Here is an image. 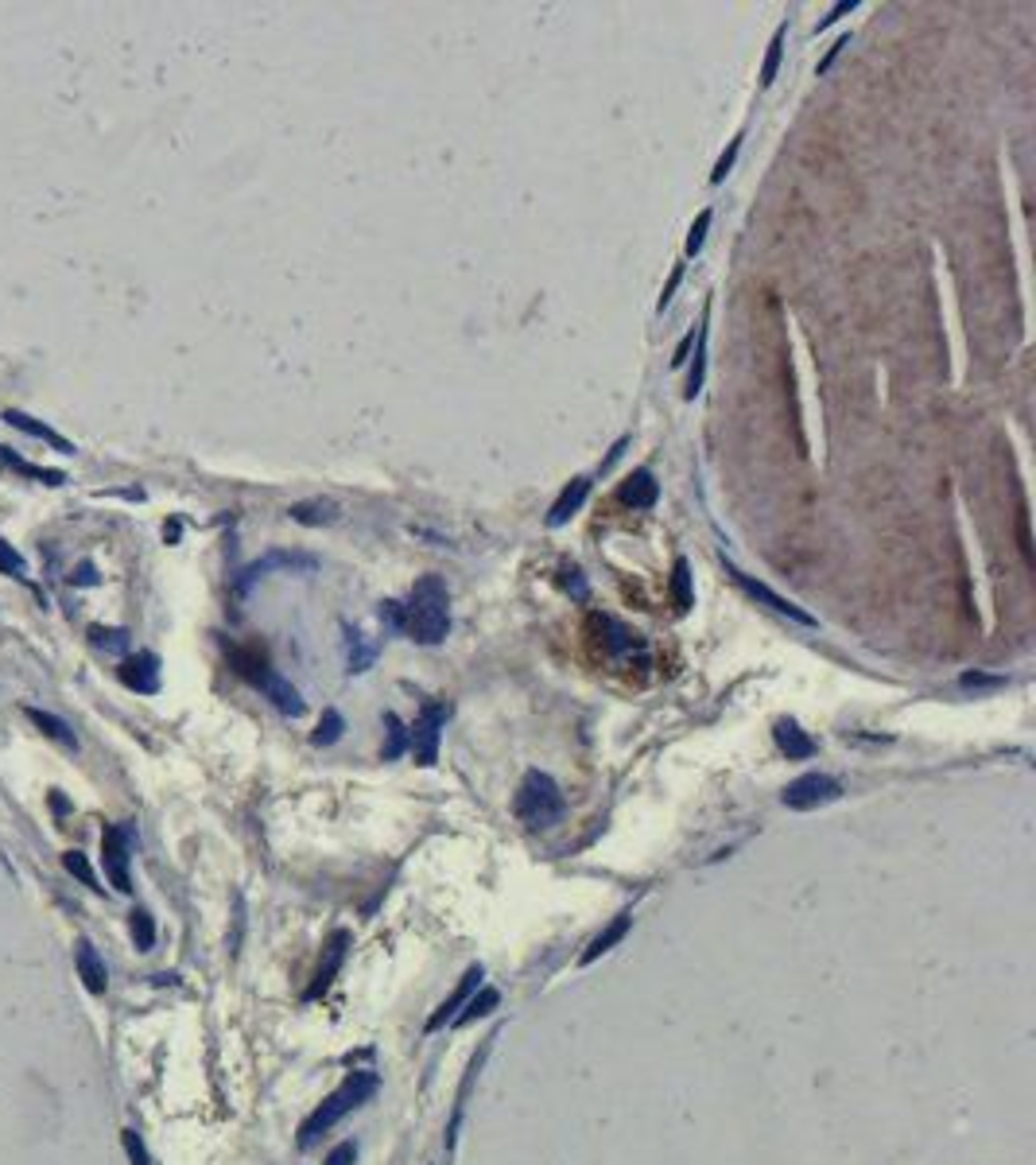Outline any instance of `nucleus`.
<instances>
[{
    "label": "nucleus",
    "mask_w": 1036,
    "mask_h": 1165,
    "mask_svg": "<svg viewBox=\"0 0 1036 1165\" xmlns=\"http://www.w3.org/2000/svg\"><path fill=\"white\" fill-rule=\"evenodd\" d=\"M385 727H388V742H385V758L392 762V758H400V753L408 750V727H404V723H400V719H397V715H392V711L385 715Z\"/></svg>",
    "instance_id": "obj_28"
},
{
    "label": "nucleus",
    "mask_w": 1036,
    "mask_h": 1165,
    "mask_svg": "<svg viewBox=\"0 0 1036 1165\" xmlns=\"http://www.w3.org/2000/svg\"><path fill=\"white\" fill-rule=\"evenodd\" d=\"M5 420L12 423V428H20V432H27V435H36V439H43V443H51V447H59V451H74V443L67 439V435H59L51 423H43V420H36V416H27V412H20V408H5Z\"/></svg>",
    "instance_id": "obj_18"
},
{
    "label": "nucleus",
    "mask_w": 1036,
    "mask_h": 1165,
    "mask_svg": "<svg viewBox=\"0 0 1036 1165\" xmlns=\"http://www.w3.org/2000/svg\"><path fill=\"white\" fill-rule=\"evenodd\" d=\"M404 606V630L412 642L420 645H439L447 642L451 633V595H447V583L427 576L412 587V599L400 602Z\"/></svg>",
    "instance_id": "obj_1"
},
{
    "label": "nucleus",
    "mask_w": 1036,
    "mask_h": 1165,
    "mask_svg": "<svg viewBox=\"0 0 1036 1165\" xmlns=\"http://www.w3.org/2000/svg\"><path fill=\"white\" fill-rule=\"evenodd\" d=\"M671 595H676L680 610L691 606V567H687V560H676V567H671Z\"/></svg>",
    "instance_id": "obj_29"
},
{
    "label": "nucleus",
    "mask_w": 1036,
    "mask_h": 1165,
    "mask_svg": "<svg viewBox=\"0 0 1036 1165\" xmlns=\"http://www.w3.org/2000/svg\"><path fill=\"white\" fill-rule=\"evenodd\" d=\"M121 1146H125V1154H128V1161H133V1165H152V1154H147L144 1138L136 1135L133 1127H128V1130H121Z\"/></svg>",
    "instance_id": "obj_32"
},
{
    "label": "nucleus",
    "mask_w": 1036,
    "mask_h": 1165,
    "mask_svg": "<svg viewBox=\"0 0 1036 1165\" xmlns=\"http://www.w3.org/2000/svg\"><path fill=\"white\" fill-rule=\"evenodd\" d=\"M1021 552H1025V560L1032 564V544H1029V521H1021Z\"/></svg>",
    "instance_id": "obj_45"
},
{
    "label": "nucleus",
    "mask_w": 1036,
    "mask_h": 1165,
    "mask_svg": "<svg viewBox=\"0 0 1036 1165\" xmlns=\"http://www.w3.org/2000/svg\"><path fill=\"white\" fill-rule=\"evenodd\" d=\"M482 975H485V967H482V963H470V967H466V975L458 979V987H454L447 998H442L439 1010L431 1014V1018H427V1026H423V1029H427V1033H435V1029L447 1026V1022L454 1018V1010H458V1006H466V998H470V995H474V987L482 983Z\"/></svg>",
    "instance_id": "obj_11"
},
{
    "label": "nucleus",
    "mask_w": 1036,
    "mask_h": 1165,
    "mask_svg": "<svg viewBox=\"0 0 1036 1165\" xmlns=\"http://www.w3.org/2000/svg\"><path fill=\"white\" fill-rule=\"evenodd\" d=\"M451 719V703H423V711L412 727H408V750L416 753L420 765L439 762V734Z\"/></svg>",
    "instance_id": "obj_4"
},
{
    "label": "nucleus",
    "mask_w": 1036,
    "mask_h": 1165,
    "mask_svg": "<svg viewBox=\"0 0 1036 1165\" xmlns=\"http://www.w3.org/2000/svg\"><path fill=\"white\" fill-rule=\"evenodd\" d=\"M680 280H683V269H676V272H671V280H668V288H664V295H660V307H664V303L671 300V295H676V288H680Z\"/></svg>",
    "instance_id": "obj_43"
},
{
    "label": "nucleus",
    "mask_w": 1036,
    "mask_h": 1165,
    "mask_svg": "<svg viewBox=\"0 0 1036 1165\" xmlns=\"http://www.w3.org/2000/svg\"><path fill=\"white\" fill-rule=\"evenodd\" d=\"M90 642H93L97 649H105V653H121V649H128V630L93 626V630H90Z\"/></svg>",
    "instance_id": "obj_30"
},
{
    "label": "nucleus",
    "mask_w": 1036,
    "mask_h": 1165,
    "mask_svg": "<svg viewBox=\"0 0 1036 1165\" xmlns=\"http://www.w3.org/2000/svg\"><path fill=\"white\" fill-rule=\"evenodd\" d=\"M354 1161H357V1146H354V1142L334 1146L331 1158H326V1165H354Z\"/></svg>",
    "instance_id": "obj_38"
},
{
    "label": "nucleus",
    "mask_w": 1036,
    "mask_h": 1165,
    "mask_svg": "<svg viewBox=\"0 0 1036 1165\" xmlns=\"http://www.w3.org/2000/svg\"><path fill=\"white\" fill-rule=\"evenodd\" d=\"M128 932H133V944L140 951H152L156 948V917L147 909H133L128 913Z\"/></svg>",
    "instance_id": "obj_25"
},
{
    "label": "nucleus",
    "mask_w": 1036,
    "mask_h": 1165,
    "mask_svg": "<svg viewBox=\"0 0 1036 1165\" xmlns=\"http://www.w3.org/2000/svg\"><path fill=\"white\" fill-rule=\"evenodd\" d=\"M71 583H74V587H90V583H97V567H93V564H78V571L71 576Z\"/></svg>",
    "instance_id": "obj_41"
},
{
    "label": "nucleus",
    "mask_w": 1036,
    "mask_h": 1165,
    "mask_svg": "<svg viewBox=\"0 0 1036 1165\" xmlns=\"http://www.w3.org/2000/svg\"><path fill=\"white\" fill-rule=\"evenodd\" d=\"M586 494H590V478H571V486L559 494V501L551 505V517H548V524L551 529H559V524H567L574 513H579V505L586 501Z\"/></svg>",
    "instance_id": "obj_20"
},
{
    "label": "nucleus",
    "mask_w": 1036,
    "mask_h": 1165,
    "mask_svg": "<svg viewBox=\"0 0 1036 1165\" xmlns=\"http://www.w3.org/2000/svg\"><path fill=\"white\" fill-rule=\"evenodd\" d=\"M102 855H105V874L113 882V890L128 894L133 890V874H128V840L121 828H105L102 831Z\"/></svg>",
    "instance_id": "obj_10"
},
{
    "label": "nucleus",
    "mask_w": 1036,
    "mask_h": 1165,
    "mask_svg": "<svg viewBox=\"0 0 1036 1165\" xmlns=\"http://www.w3.org/2000/svg\"><path fill=\"white\" fill-rule=\"evenodd\" d=\"M590 626H598L602 633H610V637H602L605 656H614V661H633V656H640V661H645V642H640V633H633L629 626H621L617 618L594 614V618H590Z\"/></svg>",
    "instance_id": "obj_7"
},
{
    "label": "nucleus",
    "mask_w": 1036,
    "mask_h": 1165,
    "mask_svg": "<svg viewBox=\"0 0 1036 1165\" xmlns=\"http://www.w3.org/2000/svg\"><path fill=\"white\" fill-rule=\"evenodd\" d=\"M345 951H350V932H345V929L331 932V940H326V948H322V960H319V972H315V979H311V987L303 995L307 1003H311V998H319V995H326V987L338 979L342 963H345Z\"/></svg>",
    "instance_id": "obj_8"
},
{
    "label": "nucleus",
    "mask_w": 1036,
    "mask_h": 1165,
    "mask_svg": "<svg viewBox=\"0 0 1036 1165\" xmlns=\"http://www.w3.org/2000/svg\"><path fill=\"white\" fill-rule=\"evenodd\" d=\"M121 680L125 687H133L140 696H156L159 692V661L152 653H136L121 661Z\"/></svg>",
    "instance_id": "obj_12"
},
{
    "label": "nucleus",
    "mask_w": 1036,
    "mask_h": 1165,
    "mask_svg": "<svg viewBox=\"0 0 1036 1165\" xmlns=\"http://www.w3.org/2000/svg\"><path fill=\"white\" fill-rule=\"evenodd\" d=\"M373 661H376V645L361 630L345 626V668H350V672H369Z\"/></svg>",
    "instance_id": "obj_21"
},
{
    "label": "nucleus",
    "mask_w": 1036,
    "mask_h": 1165,
    "mask_svg": "<svg viewBox=\"0 0 1036 1165\" xmlns=\"http://www.w3.org/2000/svg\"><path fill=\"white\" fill-rule=\"evenodd\" d=\"M563 812H567V800L548 774H540V769L524 774L520 789H517V816L524 824L544 831V828H555L559 819H563Z\"/></svg>",
    "instance_id": "obj_3"
},
{
    "label": "nucleus",
    "mask_w": 1036,
    "mask_h": 1165,
    "mask_svg": "<svg viewBox=\"0 0 1036 1165\" xmlns=\"http://www.w3.org/2000/svg\"><path fill=\"white\" fill-rule=\"evenodd\" d=\"M854 8H858V0H843V5H834V8H831V12L823 16V20H819V24H815V31H823V27H831V24L838 20V16H846V12H854Z\"/></svg>",
    "instance_id": "obj_40"
},
{
    "label": "nucleus",
    "mask_w": 1036,
    "mask_h": 1165,
    "mask_svg": "<svg viewBox=\"0 0 1036 1165\" xmlns=\"http://www.w3.org/2000/svg\"><path fill=\"white\" fill-rule=\"evenodd\" d=\"M982 684H998L994 676H978V672H966L963 676V687H982Z\"/></svg>",
    "instance_id": "obj_44"
},
{
    "label": "nucleus",
    "mask_w": 1036,
    "mask_h": 1165,
    "mask_svg": "<svg viewBox=\"0 0 1036 1165\" xmlns=\"http://www.w3.org/2000/svg\"><path fill=\"white\" fill-rule=\"evenodd\" d=\"M737 148H742V137H737V140H730V148H726V152L718 156L714 171H711V183H722V179H726V171L734 168V156H737Z\"/></svg>",
    "instance_id": "obj_35"
},
{
    "label": "nucleus",
    "mask_w": 1036,
    "mask_h": 1165,
    "mask_svg": "<svg viewBox=\"0 0 1036 1165\" xmlns=\"http://www.w3.org/2000/svg\"><path fill=\"white\" fill-rule=\"evenodd\" d=\"M772 738H777L780 753H788V758H792V762H803V758H812V753L819 750V746H815V738H808V734H803L796 719H780V723L772 727Z\"/></svg>",
    "instance_id": "obj_15"
},
{
    "label": "nucleus",
    "mask_w": 1036,
    "mask_h": 1165,
    "mask_svg": "<svg viewBox=\"0 0 1036 1165\" xmlns=\"http://www.w3.org/2000/svg\"><path fill=\"white\" fill-rule=\"evenodd\" d=\"M497 1006H501V995L493 991V987H482L478 995H470V998H466V1010H463V1014H454L451 1022H454V1026H470V1022H478V1018H489V1014L497 1010Z\"/></svg>",
    "instance_id": "obj_22"
},
{
    "label": "nucleus",
    "mask_w": 1036,
    "mask_h": 1165,
    "mask_svg": "<svg viewBox=\"0 0 1036 1165\" xmlns=\"http://www.w3.org/2000/svg\"><path fill=\"white\" fill-rule=\"evenodd\" d=\"M629 925H633V913H617V917H614V921H610V925H605V929L598 932V937H594V940H590V944H586V951H583V956H579V963H583V967H590V963H594L598 956H605V951H610L614 944H621L625 937H629Z\"/></svg>",
    "instance_id": "obj_16"
},
{
    "label": "nucleus",
    "mask_w": 1036,
    "mask_h": 1165,
    "mask_svg": "<svg viewBox=\"0 0 1036 1165\" xmlns=\"http://www.w3.org/2000/svg\"><path fill=\"white\" fill-rule=\"evenodd\" d=\"M711 218H714L711 210H703V214L695 218V225H691V234H687V253H691V257H695V253L703 249V241H706V229H711Z\"/></svg>",
    "instance_id": "obj_34"
},
{
    "label": "nucleus",
    "mask_w": 1036,
    "mask_h": 1165,
    "mask_svg": "<svg viewBox=\"0 0 1036 1165\" xmlns=\"http://www.w3.org/2000/svg\"><path fill=\"white\" fill-rule=\"evenodd\" d=\"M291 521H300V524H331L334 517H338V505L334 501H300V505H291Z\"/></svg>",
    "instance_id": "obj_24"
},
{
    "label": "nucleus",
    "mask_w": 1036,
    "mask_h": 1165,
    "mask_svg": "<svg viewBox=\"0 0 1036 1165\" xmlns=\"http://www.w3.org/2000/svg\"><path fill=\"white\" fill-rule=\"evenodd\" d=\"M656 494H660V489H656L652 470H633L629 478H625V486H621V501L633 505V510H652Z\"/></svg>",
    "instance_id": "obj_19"
},
{
    "label": "nucleus",
    "mask_w": 1036,
    "mask_h": 1165,
    "mask_svg": "<svg viewBox=\"0 0 1036 1165\" xmlns=\"http://www.w3.org/2000/svg\"><path fill=\"white\" fill-rule=\"evenodd\" d=\"M342 731H345V719H342L334 708H326V711H322L319 731L311 734V742H315V746H334L338 738H342Z\"/></svg>",
    "instance_id": "obj_27"
},
{
    "label": "nucleus",
    "mask_w": 1036,
    "mask_h": 1165,
    "mask_svg": "<svg viewBox=\"0 0 1036 1165\" xmlns=\"http://www.w3.org/2000/svg\"><path fill=\"white\" fill-rule=\"evenodd\" d=\"M838 797H843V785H838L834 777L803 774V777H796L792 785H788L780 800H784V808H792V812H812V808H823V804H831Z\"/></svg>",
    "instance_id": "obj_5"
},
{
    "label": "nucleus",
    "mask_w": 1036,
    "mask_h": 1165,
    "mask_svg": "<svg viewBox=\"0 0 1036 1165\" xmlns=\"http://www.w3.org/2000/svg\"><path fill=\"white\" fill-rule=\"evenodd\" d=\"M315 567H319V560H315V555H307V552H268V555H260V560H253L249 567L241 571L237 590H249L256 579H265L268 571H315Z\"/></svg>",
    "instance_id": "obj_6"
},
{
    "label": "nucleus",
    "mask_w": 1036,
    "mask_h": 1165,
    "mask_svg": "<svg viewBox=\"0 0 1036 1165\" xmlns=\"http://www.w3.org/2000/svg\"><path fill=\"white\" fill-rule=\"evenodd\" d=\"M381 621H385L388 630H397V633H400V630H404V606H400V602H392V599H388V602H381Z\"/></svg>",
    "instance_id": "obj_36"
},
{
    "label": "nucleus",
    "mask_w": 1036,
    "mask_h": 1165,
    "mask_svg": "<svg viewBox=\"0 0 1036 1165\" xmlns=\"http://www.w3.org/2000/svg\"><path fill=\"white\" fill-rule=\"evenodd\" d=\"M780 55H784V27H777V36L769 43V55H765V67H761V86H772V78L780 71Z\"/></svg>",
    "instance_id": "obj_31"
},
{
    "label": "nucleus",
    "mask_w": 1036,
    "mask_h": 1165,
    "mask_svg": "<svg viewBox=\"0 0 1036 1165\" xmlns=\"http://www.w3.org/2000/svg\"><path fill=\"white\" fill-rule=\"evenodd\" d=\"M493 1041H497V1033H493V1038H485V1041H482V1049H478V1053H474L470 1069H466V1076H463V1088H458V1099H454V1115H451V1123H447V1154L454 1150V1142H458V1127H463V1115H466V1099H470V1088H474V1080H478V1072H482V1064H485V1057H489Z\"/></svg>",
    "instance_id": "obj_13"
},
{
    "label": "nucleus",
    "mask_w": 1036,
    "mask_h": 1165,
    "mask_svg": "<svg viewBox=\"0 0 1036 1165\" xmlns=\"http://www.w3.org/2000/svg\"><path fill=\"white\" fill-rule=\"evenodd\" d=\"M703 369H706V354H703V346H699L695 369H691V377H687V401H695V392L703 389Z\"/></svg>",
    "instance_id": "obj_37"
},
{
    "label": "nucleus",
    "mask_w": 1036,
    "mask_h": 1165,
    "mask_svg": "<svg viewBox=\"0 0 1036 1165\" xmlns=\"http://www.w3.org/2000/svg\"><path fill=\"white\" fill-rule=\"evenodd\" d=\"M563 576H567V579H563V587L571 590V595H574V599H579V602H583V599H586V583H583V571H579V567H567V571H563Z\"/></svg>",
    "instance_id": "obj_39"
},
{
    "label": "nucleus",
    "mask_w": 1036,
    "mask_h": 1165,
    "mask_svg": "<svg viewBox=\"0 0 1036 1165\" xmlns=\"http://www.w3.org/2000/svg\"><path fill=\"white\" fill-rule=\"evenodd\" d=\"M726 571H730V576H734V583H737V587H742V590H746V595H749V599H758V602H765V606H769V610H777V614H784V618H792V621H800V626H815V618H812L808 610H800V606H796V602H788V599H780V595H777V590H772V587H765V583H758V579H749V576H746V571H737L734 564H726Z\"/></svg>",
    "instance_id": "obj_9"
},
{
    "label": "nucleus",
    "mask_w": 1036,
    "mask_h": 1165,
    "mask_svg": "<svg viewBox=\"0 0 1036 1165\" xmlns=\"http://www.w3.org/2000/svg\"><path fill=\"white\" fill-rule=\"evenodd\" d=\"M27 719L36 723L47 738H55V742H62L67 750H78V738H74V731H71V723H62L59 715H51V711H39V708H27Z\"/></svg>",
    "instance_id": "obj_23"
},
{
    "label": "nucleus",
    "mask_w": 1036,
    "mask_h": 1165,
    "mask_svg": "<svg viewBox=\"0 0 1036 1165\" xmlns=\"http://www.w3.org/2000/svg\"><path fill=\"white\" fill-rule=\"evenodd\" d=\"M0 571H5V576H16V579H24V571H27V560L8 544V540H0Z\"/></svg>",
    "instance_id": "obj_33"
},
{
    "label": "nucleus",
    "mask_w": 1036,
    "mask_h": 1165,
    "mask_svg": "<svg viewBox=\"0 0 1036 1165\" xmlns=\"http://www.w3.org/2000/svg\"><path fill=\"white\" fill-rule=\"evenodd\" d=\"M62 866H67V871H71L82 885H90V890H97V894L105 890L102 878H97V871H93V863H90L86 855H82V851H67V855H62Z\"/></svg>",
    "instance_id": "obj_26"
},
{
    "label": "nucleus",
    "mask_w": 1036,
    "mask_h": 1165,
    "mask_svg": "<svg viewBox=\"0 0 1036 1165\" xmlns=\"http://www.w3.org/2000/svg\"><path fill=\"white\" fill-rule=\"evenodd\" d=\"M373 1092H376V1076H373V1072H350V1076L342 1080V1088H334V1092L326 1095L322 1104L303 1119V1127H300V1150H311V1146H315V1142L326 1135V1130H334V1127L345 1119V1115L365 1104Z\"/></svg>",
    "instance_id": "obj_2"
},
{
    "label": "nucleus",
    "mask_w": 1036,
    "mask_h": 1165,
    "mask_svg": "<svg viewBox=\"0 0 1036 1165\" xmlns=\"http://www.w3.org/2000/svg\"><path fill=\"white\" fill-rule=\"evenodd\" d=\"M256 687H260V692H265V696H268V699H272L284 715H291V719H295V715H303V699H300V692H295V687H291L284 676H279V672H272V668H268L265 676L256 680Z\"/></svg>",
    "instance_id": "obj_17"
},
{
    "label": "nucleus",
    "mask_w": 1036,
    "mask_h": 1165,
    "mask_svg": "<svg viewBox=\"0 0 1036 1165\" xmlns=\"http://www.w3.org/2000/svg\"><path fill=\"white\" fill-rule=\"evenodd\" d=\"M74 963H78V975H82V983H86V991L105 995V987H109V972H105V960L97 956V948H93L90 940H82V944H78Z\"/></svg>",
    "instance_id": "obj_14"
},
{
    "label": "nucleus",
    "mask_w": 1036,
    "mask_h": 1165,
    "mask_svg": "<svg viewBox=\"0 0 1036 1165\" xmlns=\"http://www.w3.org/2000/svg\"><path fill=\"white\" fill-rule=\"evenodd\" d=\"M691 342H695V331H691V335H683V342L676 346V357H671V366H683V362H687V354H691Z\"/></svg>",
    "instance_id": "obj_42"
}]
</instances>
